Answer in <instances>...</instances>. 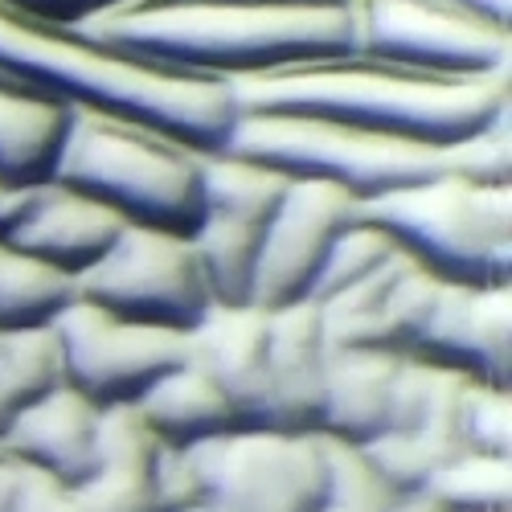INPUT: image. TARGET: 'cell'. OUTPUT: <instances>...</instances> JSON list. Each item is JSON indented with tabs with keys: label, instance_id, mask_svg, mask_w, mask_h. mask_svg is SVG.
<instances>
[{
	"label": "cell",
	"instance_id": "obj_4",
	"mask_svg": "<svg viewBox=\"0 0 512 512\" xmlns=\"http://www.w3.org/2000/svg\"><path fill=\"white\" fill-rule=\"evenodd\" d=\"M50 181L103 201L127 226L193 234L201 222V152L111 111H70Z\"/></svg>",
	"mask_w": 512,
	"mask_h": 512
},
{
	"label": "cell",
	"instance_id": "obj_7",
	"mask_svg": "<svg viewBox=\"0 0 512 512\" xmlns=\"http://www.w3.org/2000/svg\"><path fill=\"white\" fill-rule=\"evenodd\" d=\"M78 300H87L119 320L193 332L213 295L189 234H168L148 226H123L103 259L74 279Z\"/></svg>",
	"mask_w": 512,
	"mask_h": 512
},
{
	"label": "cell",
	"instance_id": "obj_9",
	"mask_svg": "<svg viewBox=\"0 0 512 512\" xmlns=\"http://www.w3.org/2000/svg\"><path fill=\"white\" fill-rule=\"evenodd\" d=\"M357 46L439 74L512 70V33L451 0H357Z\"/></svg>",
	"mask_w": 512,
	"mask_h": 512
},
{
	"label": "cell",
	"instance_id": "obj_5",
	"mask_svg": "<svg viewBox=\"0 0 512 512\" xmlns=\"http://www.w3.org/2000/svg\"><path fill=\"white\" fill-rule=\"evenodd\" d=\"M353 218L390 234L398 250L443 283L508 287L512 267V189H488L451 173L357 201Z\"/></svg>",
	"mask_w": 512,
	"mask_h": 512
},
{
	"label": "cell",
	"instance_id": "obj_17",
	"mask_svg": "<svg viewBox=\"0 0 512 512\" xmlns=\"http://www.w3.org/2000/svg\"><path fill=\"white\" fill-rule=\"evenodd\" d=\"M398 369H402V353L328 349L316 431L336 443H353V447L373 443L390 426Z\"/></svg>",
	"mask_w": 512,
	"mask_h": 512
},
{
	"label": "cell",
	"instance_id": "obj_24",
	"mask_svg": "<svg viewBox=\"0 0 512 512\" xmlns=\"http://www.w3.org/2000/svg\"><path fill=\"white\" fill-rule=\"evenodd\" d=\"M394 250H398V242L390 234H381L377 226H369L361 218H349V226L332 238V250H328V259L320 267V279H316L308 300L320 304V300H328V295L345 291L349 283H357L369 271H377Z\"/></svg>",
	"mask_w": 512,
	"mask_h": 512
},
{
	"label": "cell",
	"instance_id": "obj_6",
	"mask_svg": "<svg viewBox=\"0 0 512 512\" xmlns=\"http://www.w3.org/2000/svg\"><path fill=\"white\" fill-rule=\"evenodd\" d=\"M222 148L271 164L287 177L328 181L353 201L414 185L443 168L435 144L377 136L353 123L300 111H238Z\"/></svg>",
	"mask_w": 512,
	"mask_h": 512
},
{
	"label": "cell",
	"instance_id": "obj_25",
	"mask_svg": "<svg viewBox=\"0 0 512 512\" xmlns=\"http://www.w3.org/2000/svg\"><path fill=\"white\" fill-rule=\"evenodd\" d=\"M9 9L41 17V21H58V25H82L115 5H127V0H5Z\"/></svg>",
	"mask_w": 512,
	"mask_h": 512
},
{
	"label": "cell",
	"instance_id": "obj_27",
	"mask_svg": "<svg viewBox=\"0 0 512 512\" xmlns=\"http://www.w3.org/2000/svg\"><path fill=\"white\" fill-rule=\"evenodd\" d=\"M25 193H29V189H17V185H9L5 177H0V238L13 230L17 213H21V205H25Z\"/></svg>",
	"mask_w": 512,
	"mask_h": 512
},
{
	"label": "cell",
	"instance_id": "obj_26",
	"mask_svg": "<svg viewBox=\"0 0 512 512\" xmlns=\"http://www.w3.org/2000/svg\"><path fill=\"white\" fill-rule=\"evenodd\" d=\"M451 5L496 25V29H504V33H512V0H451Z\"/></svg>",
	"mask_w": 512,
	"mask_h": 512
},
{
	"label": "cell",
	"instance_id": "obj_22",
	"mask_svg": "<svg viewBox=\"0 0 512 512\" xmlns=\"http://www.w3.org/2000/svg\"><path fill=\"white\" fill-rule=\"evenodd\" d=\"M66 381V361L54 324L0 332V426L13 422L25 406L41 402Z\"/></svg>",
	"mask_w": 512,
	"mask_h": 512
},
{
	"label": "cell",
	"instance_id": "obj_3",
	"mask_svg": "<svg viewBox=\"0 0 512 512\" xmlns=\"http://www.w3.org/2000/svg\"><path fill=\"white\" fill-rule=\"evenodd\" d=\"M82 29L238 82L353 50L357 0H127Z\"/></svg>",
	"mask_w": 512,
	"mask_h": 512
},
{
	"label": "cell",
	"instance_id": "obj_15",
	"mask_svg": "<svg viewBox=\"0 0 512 512\" xmlns=\"http://www.w3.org/2000/svg\"><path fill=\"white\" fill-rule=\"evenodd\" d=\"M189 357L218 381L238 426L267 431V312L250 304H213L189 332Z\"/></svg>",
	"mask_w": 512,
	"mask_h": 512
},
{
	"label": "cell",
	"instance_id": "obj_18",
	"mask_svg": "<svg viewBox=\"0 0 512 512\" xmlns=\"http://www.w3.org/2000/svg\"><path fill=\"white\" fill-rule=\"evenodd\" d=\"M136 410L148 422V431L168 447H193L226 431H238L230 398L193 357H185L173 373H164L136 402Z\"/></svg>",
	"mask_w": 512,
	"mask_h": 512
},
{
	"label": "cell",
	"instance_id": "obj_21",
	"mask_svg": "<svg viewBox=\"0 0 512 512\" xmlns=\"http://www.w3.org/2000/svg\"><path fill=\"white\" fill-rule=\"evenodd\" d=\"M263 230L267 226L201 213L189 242L197 250V263L205 271L213 304H250V283H254V267H259Z\"/></svg>",
	"mask_w": 512,
	"mask_h": 512
},
{
	"label": "cell",
	"instance_id": "obj_11",
	"mask_svg": "<svg viewBox=\"0 0 512 512\" xmlns=\"http://www.w3.org/2000/svg\"><path fill=\"white\" fill-rule=\"evenodd\" d=\"M410 357L463 373L476 386L508 390L512 365V295L508 287L443 283Z\"/></svg>",
	"mask_w": 512,
	"mask_h": 512
},
{
	"label": "cell",
	"instance_id": "obj_16",
	"mask_svg": "<svg viewBox=\"0 0 512 512\" xmlns=\"http://www.w3.org/2000/svg\"><path fill=\"white\" fill-rule=\"evenodd\" d=\"M74 103L0 62V177L33 189L54 177Z\"/></svg>",
	"mask_w": 512,
	"mask_h": 512
},
{
	"label": "cell",
	"instance_id": "obj_8",
	"mask_svg": "<svg viewBox=\"0 0 512 512\" xmlns=\"http://www.w3.org/2000/svg\"><path fill=\"white\" fill-rule=\"evenodd\" d=\"M66 386L95 406H136L164 373L189 357V332L119 320L87 300H74L58 320Z\"/></svg>",
	"mask_w": 512,
	"mask_h": 512
},
{
	"label": "cell",
	"instance_id": "obj_19",
	"mask_svg": "<svg viewBox=\"0 0 512 512\" xmlns=\"http://www.w3.org/2000/svg\"><path fill=\"white\" fill-rule=\"evenodd\" d=\"M291 177L271 164L238 156L230 148L201 152V213L267 226L279 201L287 197Z\"/></svg>",
	"mask_w": 512,
	"mask_h": 512
},
{
	"label": "cell",
	"instance_id": "obj_20",
	"mask_svg": "<svg viewBox=\"0 0 512 512\" xmlns=\"http://www.w3.org/2000/svg\"><path fill=\"white\" fill-rule=\"evenodd\" d=\"M78 300L74 275L0 238V332L46 328Z\"/></svg>",
	"mask_w": 512,
	"mask_h": 512
},
{
	"label": "cell",
	"instance_id": "obj_12",
	"mask_svg": "<svg viewBox=\"0 0 512 512\" xmlns=\"http://www.w3.org/2000/svg\"><path fill=\"white\" fill-rule=\"evenodd\" d=\"M123 226L127 222L103 201L78 193L62 181H41L25 193V205L17 213L13 230L5 234V242L78 279L115 246Z\"/></svg>",
	"mask_w": 512,
	"mask_h": 512
},
{
	"label": "cell",
	"instance_id": "obj_23",
	"mask_svg": "<svg viewBox=\"0 0 512 512\" xmlns=\"http://www.w3.org/2000/svg\"><path fill=\"white\" fill-rule=\"evenodd\" d=\"M443 173L488 185V189H512V99L496 107L480 127H472L467 136L451 140L439 148Z\"/></svg>",
	"mask_w": 512,
	"mask_h": 512
},
{
	"label": "cell",
	"instance_id": "obj_13",
	"mask_svg": "<svg viewBox=\"0 0 512 512\" xmlns=\"http://www.w3.org/2000/svg\"><path fill=\"white\" fill-rule=\"evenodd\" d=\"M99 426L103 406H95L87 394H78L62 381L58 390H50L41 402L25 406L13 422L0 426V451L29 472L78 488L95 472Z\"/></svg>",
	"mask_w": 512,
	"mask_h": 512
},
{
	"label": "cell",
	"instance_id": "obj_2",
	"mask_svg": "<svg viewBox=\"0 0 512 512\" xmlns=\"http://www.w3.org/2000/svg\"><path fill=\"white\" fill-rule=\"evenodd\" d=\"M508 99L512 70L439 74L361 46L234 82L238 111H300L435 148L467 136Z\"/></svg>",
	"mask_w": 512,
	"mask_h": 512
},
{
	"label": "cell",
	"instance_id": "obj_1",
	"mask_svg": "<svg viewBox=\"0 0 512 512\" xmlns=\"http://www.w3.org/2000/svg\"><path fill=\"white\" fill-rule=\"evenodd\" d=\"M0 62L46 82L74 107L152 123L197 152L222 148L238 115L234 82L226 78L173 66L82 25L17 13L5 0H0Z\"/></svg>",
	"mask_w": 512,
	"mask_h": 512
},
{
	"label": "cell",
	"instance_id": "obj_14",
	"mask_svg": "<svg viewBox=\"0 0 512 512\" xmlns=\"http://www.w3.org/2000/svg\"><path fill=\"white\" fill-rule=\"evenodd\" d=\"M324 365L328 340L312 300L267 312V431H316Z\"/></svg>",
	"mask_w": 512,
	"mask_h": 512
},
{
	"label": "cell",
	"instance_id": "obj_10",
	"mask_svg": "<svg viewBox=\"0 0 512 512\" xmlns=\"http://www.w3.org/2000/svg\"><path fill=\"white\" fill-rule=\"evenodd\" d=\"M357 201L328 181L291 177L287 197L263 230L259 267L250 283V308H287L312 295L332 238L349 226Z\"/></svg>",
	"mask_w": 512,
	"mask_h": 512
}]
</instances>
